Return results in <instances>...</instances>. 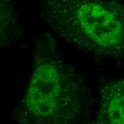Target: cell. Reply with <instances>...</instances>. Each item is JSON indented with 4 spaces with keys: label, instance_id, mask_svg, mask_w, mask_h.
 Segmentation results:
<instances>
[{
    "label": "cell",
    "instance_id": "obj_2",
    "mask_svg": "<svg viewBox=\"0 0 124 124\" xmlns=\"http://www.w3.org/2000/svg\"><path fill=\"white\" fill-rule=\"evenodd\" d=\"M54 37L101 59L124 56V4L116 0H38Z\"/></svg>",
    "mask_w": 124,
    "mask_h": 124
},
{
    "label": "cell",
    "instance_id": "obj_4",
    "mask_svg": "<svg viewBox=\"0 0 124 124\" xmlns=\"http://www.w3.org/2000/svg\"><path fill=\"white\" fill-rule=\"evenodd\" d=\"M19 34L16 0H0V46L8 44Z\"/></svg>",
    "mask_w": 124,
    "mask_h": 124
},
{
    "label": "cell",
    "instance_id": "obj_1",
    "mask_svg": "<svg viewBox=\"0 0 124 124\" xmlns=\"http://www.w3.org/2000/svg\"><path fill=\"white\" fill-rule=\"evenodd\" d=\"M90 102L84 80L63 57L55 38L49 33L38 36L18 124H82Z\"/></svg>",
    "mask_w": 124,
    "mask_h": 124
},
{
    "label": "cell",
    "instance_id": "obj_3",
    "mask_svg": "<svg viewBox=\"0 0 124 124\" xmlns=\"http://www.w3.org/2000/svg\"><path fill=\"white\" fill-rule=\"evenodd\" d=\"M91 124H124V76L104 83Z\"/></svg>",
    "mask_w": 124,
    "mask_h": 124
}]
</instances>
